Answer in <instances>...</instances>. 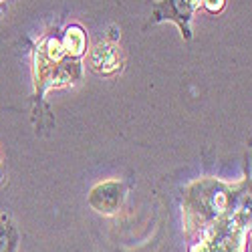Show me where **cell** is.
Returning a JSON list of instances; mask_svg holds the SVG:
<instances>
[{"mask_svg": "<svg viewBox=\"0 0 252 252\" xmlns=\"http://www.w3.org/2000/svg\"><path fill=\"white\" fill-rule=\"evenodd\" d=\"M105 53H107V55L103 57L99 49L93 51V55H91V65H93V69H97V71L109 73V71H113V69L119 67V65H117V55H115V51H113L111 47L105 49Z\"/></svg>", "mask_w": 252, "mask_h": 252, "instance_id": "277c9868", "label": "cell"}, {"mask_svg": "<svg viewBox=\"0 0 252 252\" xmlns=\"http://www.w3.org/2000/svg\"><path fill=\"white\" fill-rule=\"evenodd\" d=\"M123 202V186L119 182H105L91 190L89 204L101 214H113Z\"/></svg>", "mask_w": 252, "mask_h": 252, "instance_id": "7a4b0ae2", "label": "cell"}, {"mask_svg": "<svg viewBox=\"0 0 252 252\" xmlns=\"http://www.w3.org/2000/svg\"><path fill=\"white\" fill-rule=\"evenodd\" d=\"M18 232L6 216H0V252H16Z\"/></svg>", "mask_w": 252, "mask_h": 252, "instance_id": "3957f363", "label": "cell"}, {"mask_svg": "<svg viewBox=\"0 0 252 252\" xmlns=\"http://www.w3.org/2000/svg\"><path fill=\"white\" fill-rule=\"evenodd\" d=\"M200 8V0H161V2H154V18L152 25L161 23V20H172L176 23L184 34V38L188 40L192 36V16L196 14V10Z\"/></svg>", "mask_w": 252, "mask_h": 252, "instance_id": "6da1fadb", "label": "cell"}, {"mask_svg": "<svg viewBox=\"0 0 252 252\" xmlns=\"http://www.w3.org/2000/svg\"><path fill=\"white\" fill-rule=\"evenodd\" d=\"M65 47H67V51H69L71 55H75V57H79L83 51H85V34H83L81 29L73 27V29L67 31Z\"/></svg>", "mask_w": 252, "mask_h": 252, "instance_id": "5b68a950", "label": "cell"}, {"mask_svg": "<svg viewBox=\"0 0 252 252\" xmlns=\"http://www.w3.org/2000/svg\"><path fill=\"white\" fill-rule=\"evenodd\" d=\"M200 4L210 12V14H218L224 10L226 0H200Z\"/></svg>", "mask_w": 252, "mask_h": 252, "instance_id": "8992f818", "label": "cell"}]
</instances>
